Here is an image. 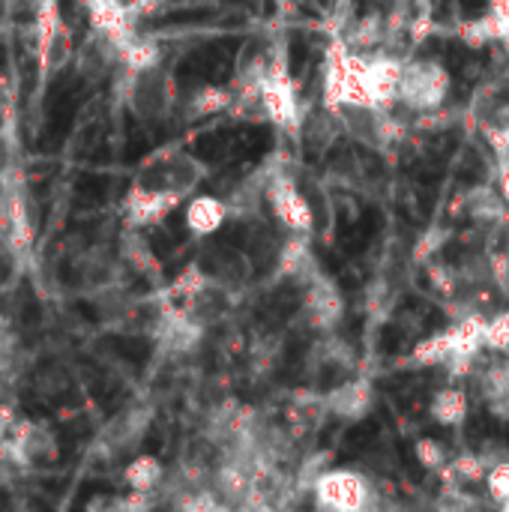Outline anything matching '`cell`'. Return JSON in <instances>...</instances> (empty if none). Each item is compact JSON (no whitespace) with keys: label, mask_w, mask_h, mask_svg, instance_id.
I'll list each match as a JSON object with an SVG mask.
<instances>
[{"label":"cell","mask_w":509,"mask_h":512,"mask_svg":"<svg viewBox=\"0 0 509 512\" xmlns=\"http://www.w3.org/2000/svg\"><path fill=\"white\" fill-rule=\"evenodd\" d=\"M468 414H471V393L456 381L441 387L429 402V417L444 429H459L468 420Z\"/></svg>","instance_id":"cell-15"},{"label":"cell","mask_w":509,"mask_h":512,"mask_svg":"<svg viewBox=\"0 0 509 512\" xmlns=\"http://www.w3.org/2000/svg\"><path fill=\"white\" fill-rule=\"evenodd\" d=\"M126 3H129L132 15H135V18H141V15H153V12H159L168 0H126Z\"/></svg>","instance_id":"cell-31"},{"label":"cell","mask_w":509,"mask_h":512,"mask_svg":"<svg viewBox=\"0 0 509 512\" xmlns=\"http://www.w3.org/2000/svg\"><path fill=\"white\" fill-rule=\"evenodd\" d=\"M261 105H264V120H270L279 129L300 132L306 111H303V102L297 96V87L291 81V72L282 54L270 57V69L261 81Z\"/></svg>","instance_id":"cell-5"},{"label":"cell","mask_w":509,"mask_h":512,"mask_svg":"<svg viewBox=\"0 0 509 512\" xmlns=\"http://www.w3.org/2000/svg\"><path fill=\"white\" fill-rule=\"evenodd\" d=\"M489 468H492V462L483 453H459L450 459V465L444 471L453 474L459 483H483Z\"/></svg>","instance_id":"cell-23"},{"label":"cell","mask_w":509,"mask_h":512,"mask_svg":"<svg viewBox=\"0 0 509 512\" xmlns=\"http://www.w3.org/2000/svg\"><path fill=\"white\" fill-rule=\"evenodd\" d=\"M342 42H345L348 48H354V51H363V54L378 51V48L387 42V24H384V18L375 15V12H372V15H363V18H357V21L345 30Z\"/></svg>","instance_id":"cell-19"},{"label":"cell","mask_w":509,"mask_h":512,"mask_svg":"<svg viewBox=\"0 0 509 512\" xmlns=\"http://www.w3.org/2000/svg\"><path fill=\"white\" fill-rule=\"evenodd\" d=\"M123 93H126L129 111L144 123L165 120L177 108V87H174L171 72L162 63L141 69V72H126Z\"/></svg>","instance_id":"cell-3"},{"label":"cell","mask_w":509,"mask_h":512,"mask_svg":"<svg viewBox=\"0 0 509 512\" xmlns=\"http://www.w3.org/2000/svg\"><path fill=\"white\" fill-rule=\"evenodd\" d=\"M363 69H366V54L336 39L324 60V105L327 108L369 105L363 87Z\"/></svg>","instance_id":"cell-2"},{"label":"cell","mask_w":509,"mask_h":512,"mask_svg":"<svg viewBox=\"0 0 509 512\" xmlns=\"http://www.w3.org/2000/svg\"><path fill=\"white\" fill-rule=\"evenodd\" d=\"M162 480H165V468L156 456H135L123 468V483L135 492H156V486H162Z\"/></svg>","instance_id":"cell-22"},{"label":"cell","mask_w":509,"mask_h":512,"mask_svg":"<svg viewBox=\"0 0 509 512\" xmlns=\"http://www.w3.org/2000/svg\"><path fill=\"white\" fill-rule=\"evenodd\" d=\"M69 57H72V36H69L66 24H60L57 33L51 36V42L39 51V66H42V72H54V69H60Z\"/></svg>","instance_id":"cell-24"},{"label":"cell","mask_w":509,"mask_h":512,"mask_svg":"<svg viewBox=\"0 0 509 512\" xmlns=\"http://www.w3.org/2000/svg\"><path fill=\"white\" fill-rule=\"evenodd\" d=\"M402 57L384 54V51H369L366 54V69H363V87H366V102L378 108H393L399 102V84H402Z\"/></svg>","instance_id":"cell-10"},{"label":"cell","mask_w":509,"mask_h":512,"mask_svg":"<svg viewBox=\"0 0 509 512\" xmlns=\"http://www.w3.org/2000/svg\"><path fill=\"white\" fill-rule=\"evenodd\" d=\"M483 348H486V351H495V354H504V351H509V309H504V312H495V315H489V318H486Z\"/></svg>","instance_id":"cell-25"},{"label":"cell","mask_w":509,"mask_h":512,"mask_svg":"<svg viewBox=\"0 0 509 512\" xmlns=\"http://www.w3.org/2000/svg\"><path fill=\"white\" fill-rule=\"evenodd\" d=\"M465 210H468V216L474 222H483L489 228H498L507 219V201H504V195H498L489 186H477L474 192H468Z\"/></svg>","instance_id":"cell-18"},{"label":"cell","mask_w":509,"mask_h":512,"mask_svg":"<svg viewBox=\"0 0 509 512\" xmlns=\"http://www.w3.org/2000/svg\"><path fill=\"white\" fill-rule=\"evenodd\" d=\"M123 258H126V264H129V267H135V273L156 270V258L150 255L147 243H144V240H138V234H135V237L129 234V237L123 240Z\"/></svg>","instance_id":"cell-28"},{"label":"cell","mask_w":509,"mask_h":512,"mask_svg":"<svg viewBox=\"0 0 509 512\" xmlns=\"http://www.w3.org/2000/svg\"><path fill=\"white\" fill-rule=\"evenodd\" d=\"M6 237H9L12 252H27L33 243V225H30L27 204L21 195L6 198Z\"/></svg>","instance_id":"cell-21"},{"label":"cell","mask_w":509,"mask_h":512,"mask_svg":"<svg viewBox=\"0 0 509 512\" xmlns=\"http://www.w3.org/2000/svg\"><path fill=\"white\" fill-rule=\"evenodd\" d=\"M267 204H270L273 219L285 231H291V234H309L315 228L312 204H309V198L300 192V186L291 177L273 174L267 180Z\"/></svg>","instance_id":"cell-7"},{"label":"cell","mask_w":509,"mask_h":512,"mask_svg":"<svg viewBox=\"0 0 509 512\" xmlns=\"http://www.w3.org/2000/svg\"><path fill=\"white\" fill-rule=\"evenodd\" d=\"M342 132L351 135L357 144L369 147V150H387L390 141L396 138V123L390 117V108H378V105H339L333 108Z\"/></svg>","instance_id":"cell-6"},{"label":"cell","mask_w":509,"mask_h":512,"mask_svg":"<svg viewBox=\"0 0 509 512\" xmlns=\"http://www.w3.org/2000/svg\"><path fill=\"white\" fill-rule=\"evenodd\" d=\"M9 459L15 468L51 465V462H57V441L45 426L18 420L9 435Z\"/></svg>","instance_id":"cell-11"},{"label":"cell","mask_w":509,"mask_h":512,"mask_svg":"<svg viewBox=\"0 0 509 512\" xmlns=\"http://www.w3.org/2000/svg\"><path fill=\"white\" fill-rule=\"evenodd\" d=\"M414 453H417V462H420L423 468H429V471H444V468L450 465V453H447L444 444L435 441V438H420V441L414 444Z\"/></svg>","instance_id":"cell-27"},{"label":"cell","mask_w":509,"mask_h":512,"mask_svg":"<svg viewBox=\"0 0 509 512\" xmlns=\"http://www.w3.org/2000/svg\"><path fill=\"white\" fill-rule=\"evenodd\" d=\"M342 135V123L336 117L333 108H318V111H309L303 114V123H300V138L303 144L312 150V153H324L336 138Z\"/></svg>","instance_id":"cell-17"},{"label":"cell","mask_w":509,"mask_h":512,"mask_svg":"<svg viewBox=\"0 0 509 512\" xmlns=\"http://www.w3.org/2000/svg\"><path fill=\"white\" fill-rule=\"evenodd\" d=\"M315 507L333 512H360L375 504V486L354 468H330L312 480Z\"/></svg>","instance_id":"cell-4"},{"label":"cell","mask_w":509,"mask_h":512,"mask_svg":"<svg viewBox=\"0 0 509 512\" xmlns=\"http://www.w3.org/2000/svg\"><path fill=\"white\" fill-rule=\"evenodd\" d=\"M159 63H162V48L156 45V39L132 33L126 42H120V66L126 72H141Z\"/></svg>","instance_id":"cell-20"},{"label":"cell","mask_w":509,"mask_h":512,"mask_svg":"<svg viewBox=\"0 0 509 512\" xmlns=\"http://www.w3.org/2000/svg\"><path fill=\"white\" fill-rule=\"evenodd\" d=\"M324 399H327L330 417L357 423V420H363L375 408V387L366 378H351V381L333 387L330 393H324Z\"/></svg>","instance_id":"cell-12"},{"label":"cell","mask_w":509,"mask_h":512,"mask_svg":"<svg viewBox=\"0 0 509 512\" xmlns=\"http://www.w3.org/2000/svg\"><path fill=\"white\" fill-rule=\"evenodd\" d=\"M180 201H186V198L171 189L135 180L123 198V219H126L129 231H141V228H150V225H159L162 219H168V213L177 210Z\"/></svg>","instance_id":"cell-8"},{"label":"cell","mask_w":509,"mask_h":512,"mask_svg":"<svg viewBox=\"0 0 509 512\" xmlns=\"http://www.w3.org/2000/svg\"><path fill=\"white\" fill-rule=\"evenodd\" d=\"M492 21L498 27V36L509 39V0H492Z\"/></svg>","instance_id":"cell-30"},{"label":"cell","mask_w":509,"mask_h":512,"mask_svg":"<svg viewBox=\"0 0 509 512\" xmlns=\"http://www.w3.org/2000/svg\"><path fill=\"white\" fill-rule=\"evenodd\" d=\"M492 270H495V285L498 294H504V300H509V249L492 255Z\"/></svg>","instance_id":"cell-29"},{"label":"cell","mask_w":509,"mask_h":512,"mask_svg":"<svg viewBox=\"0 0 509 512\" xmlns=\"http://www.w3.org/2000/svg\"><path fill=\"white\" fill-rule=\"evenodd\" d=\"M15 411L9 408V405H0V441H6L9 435H12V429H15Z\"/></svg>","instance_id":"cell-32"},{"label":"cell","mask_w":509,"mask_h":512,"mask_svg":"<svg viewBox=\"0 0 509 512\" xmlns=\"http://www.w3.org/2000/svg\"><path fill=\"white\" fill-rule=\"evenodd\" d=\"M231 105H234V90L219 84H198L186 93L180 108L186 120H207L222 111H231Z\"/></svg>","instance_id":"cell-16"},{"label":"cell","mask_w":509,"mask_h":512,"mask_svg":"<svg viewBox=\"0 0 509 512\" xmlns=\"http://www.w3.org/2000/svg\"><path fill=\"white\" fill-rule=\"evenodd\" d=\"M300 291H303V303H300L303 306V321L312 330L330 336L339 327L342 315H345V300H342L339 288L333 285V279H327L324 273H318Z\"/></svg>","instance_id":"cell-9"},{"label":"cell","mask_w":509,"mask_h":512,"mask_svg":"<svg viewBox=\"0 0 509 512\" xmlns=\"http://www.w3.org/2000/svg\"><path fill=\"white\" fill-rule=\"evenodd\" d=\"M6 129V111H3V105H0V132Z\"/></svg>","instance_id":"cell-33"},{"label":"cell","mask_w":509,"mask_h":512,"mask_svg":"<svg viewBox=\"0 0 509 512\" xmlns=\"http://www.w3.org/2000/svg\"><path fill=\"white\" fill-rule=\"evenodd\" d=\"M228 216H231V207L219 195H189L186 198L183 222H186L189 234H195V237H213L228 222Z\"/></svg>","instance_id":"cell-14"},{"label":"cell","mask_w":509,"mask_h":512,"mask_svg":"<svg viewBox=\"0 0 509 512\" xmlns=\"http://www.w3.org/2000/svg\"><path fill=\"white\" fill-rule=\"evenodd\" d=\"M486 489H489V498L501 507L509 510V459H501L489 468L486 474Z\"/></svg>","instance_id":"cell-26"},{"label":"cell","mask_w":509,"mask_h":512,"mask_svg":"<svg viewBox=\"0 0 509 512\" xmlns=\"http://www.w3.org/2000/svg\"><path fill=\"white\" fill-rule=\"evenodd\" d=\"M81 3L87 9L90 30L111 36L117 42V48H120V42H126L135 33V15L126 0H81Z\"/></svg>","instance_id":"cell-13"},{"label":"cell","mask_w":509,"mask_h":512,"mask_svg":"<svg viewBox=\"0 0 509 512\" xmlns=\"http://www.w3.org/2000/svg\"><path fill=\"white\" fill-rule=\"evenodd\" d=\"M453 90V75L441 60L429 57H411L402 66V84H399V102L411 114H432L444 108Z\"/></svg>","instance_id":"cell-1"}]
</instances>
